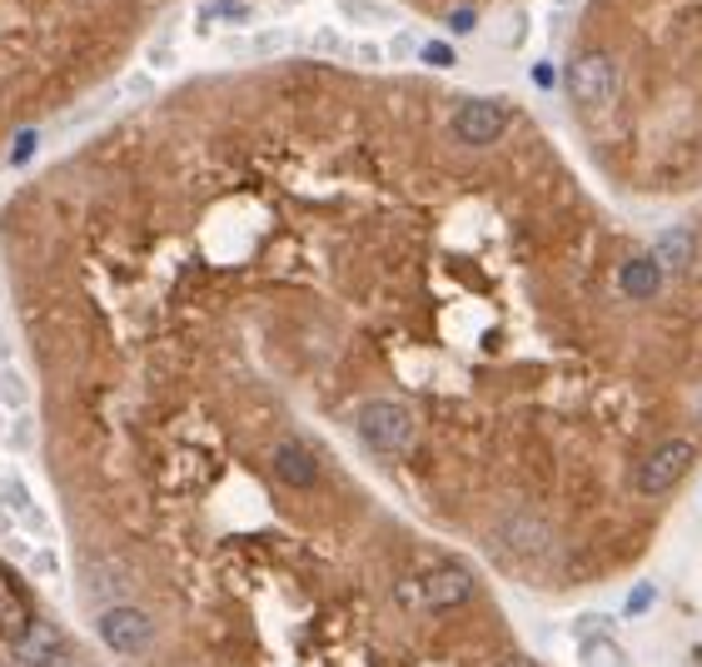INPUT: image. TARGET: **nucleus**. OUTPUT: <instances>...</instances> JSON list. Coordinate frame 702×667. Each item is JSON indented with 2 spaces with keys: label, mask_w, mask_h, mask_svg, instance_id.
<instances>
[{
  "label": "nucleus",
  "mask_w": 702,
  "mask_h": 667,
  "mask_svg": "<svg viewBox=\"0 0 702 667\" xmlns=\"http://www.w3.org/2000/svg\"><path fill=\"white\" fill-rule=\"evenodd\" d=\"M0 468H6V458H0Z\"/></svg>",
  "instance_id": "c9c22d12"
},
{
  "label": "nucleus",
  "mask_w": 702,
  "mask_h": 667,
  "mask_svg": "<svg viewBox=\"0 0 702 667\" xmlns=\"http://www.w3.org/2000/svg\"><path fill=\"white\" fill-rule=\"evenodd\" d=\"M692 229H662L658 235V244L648 249V259L658 264V274L662 279H682L692 269Z\"/></svg>",
  "instance_id": "9b49d317"
},
{
  "label": "nucleus",
  "mask_w": 702,
  "mask_h": 667,
  "mask_svg": "<svg viewBox=\"0 0 702 667\" xmlns=\"http://www.w3.org/2000/svg\"><path fill=\"white\" fill-rule=\"evenodd\" d=\"M493 667H543L538 657H528V653H509V657H499Z\"/></svg>",
  "instance_id": "c756f323"
},
{
  "label": "nucleus",
  "mask_w": 702,
  "mask_h": 667,
  "mask_svg": "<svg viewBox=\"0 0 702 667\" xmlns=\"http://www.w3.org/2000/svg\"><path fill=\"white\" fill-rule=\"evenodd\" d=\"M553 543H558V533H553V523L543 513H509L499 528H493V548H499L503 557H513V563L548 557Z\"/></svg>",
  "instance_id": "423d86ee"
},
{
  "label": "nucleus",
  "mask_w": 702,
  "mask_h": 667,
  "mask_svg": "<svg viewBox=\"0 0 702 667\" xmlns=\"http://www.w3.org/2000/svg\"><path fill=\"white\" fill-rule=\"evenodd\" d=\"M479 583L463 563H433L423 567L419 577H399V597L413 607H433V613H449V607H463L473 603Z\"/></svg>",
  "instance_id": "f257e3e1"
},
{
  "label": "nucleus",
  "mask_w": 702,
  "mask_h": 667,
  "mask_svg": "<svg viewBox=\"0 0 702 667\" xmlns=\"http://www.w3.org/2000/svg\"><path fill=\"white\" fill-rule=\"evenodd\" d=\"M419 60H429V65H453V50L449 45H443V40H423V45H419Z\"/></svg>",
  "instance_id": "bb28decb"
},
{
  "label": "nucleus",
  "mask_w": 702,
  "mask_h": 667,
  "mask_svg": "<svg viewBox=\"0 0 702 667\" xmlns=\"http://www.w3.org/2000/svg\"><path fill=\"white\" fill-rule=\"evenodd\" d=\"M304 45H310L314 55H329V60H349V45H354V40L344 35L339 25H314L310 35H304Z\"/></svg>",
  "instance_id": "f3484780"
},
{
  "label": "nucleus",
  "mask_w": 702,
  "mask_h": 667,
  "mask_svg": "<svg viewBox=\"0 0 702 667\" xmlns=\"http://www.w3.org/2000/svg\"><path fill=\"white\" fill-rule=\"evenodd\" d=\"M31 617H35L31 597H25L21 583H15V577L0 567V637H6V643H15V637L31 627Z\"/></svg>",
  "instance_id": "f8f14e48"
},
{
  "label": "nucleus",
  "mask_w": 702,
  "mask_h": 667,
  "mask_svg": "<svg viewBox=\"0 0 702 667\" xmlns=\"http://www.w3.org/2000/svg\"><path fill=\"white\" fill-rule=\"evenodd\" d=\"M294 45V35L284 25H270V30H254L250 40H244V55H280V50H290Z\"/></svg>",
  "instance_id": "6ab92c4d"
},
{
  "label": "nucleus",
  "mask_w": 702,
  "mask_h": 667,
  "mask_svg": "<svg viewBox=\"0 0 702 667\" xmlns=\"http://www.w3.org/2000/svg\"><path fill=\"white\" fill-rule=\"evenodd\" d=\"M578 657L583 667H628V653L618 647V637H588V643H578Z\"/></svg>",
  "instance_id": "dca6fc26"
},
{
  "label": "nucleus",
  "mask_w": 702,
  "mask_h": 667,
  "mask_svg": "<svg viewBox=\"0 0 702 667\" xmlns=\"http://www.w3.org/2000/svg\"><path fill=\"white\" fill-rule=\"evenodd\" d=\"M698 663H702V647H698Z\"/></svg>",
  "instance_id": "f704fd0d"
},
{
  "label": "nucleus",
  "mask_w": 702,
  "mask_h": 667,
  "mask_svg": "<svg viewBox=\"0 0 702 667\" xmlns=\"http://www.w3.org/2000/svg\"><path fill=\"white\" fill-rule=\"evenodd\" d=\"M25 573H31L35 583L61 587V553H55V548H25Z\"/></svg>",
  "instance_id": "a211bd4d"
},
{
  "label": "nucleus",
  "mask_w": 702,
  "mask_h": 667,
  "mask_svg": "<svg viewBox=\"0 0 702 667\" xmlns=\"http://www.w3.org/2000/svg\"><path fill=\"white\" fill-rule=\"evenodd\" d=\"M274 473H280V483H290V488H314L319 483V458H314L310 444L284 438V444L274 448Z\"/></svg>",
  "instance_id": "9d476101"
},
{
  "label": "nucleus",
  "mask_w": 702,
  "mask_h": 667,
  "mask_svg": "<svg viewBox=\"0 0 702 667\" xmlns=\"http://www.w3.org/2000/svg\"><path fill=\"white\" fill-rule=\"evenodd\" d=\"M95 627H101V643L111 647V653H121V657H145L155 647V617L140 613V607H130V603L101 607Z\"/></svg>",
  "instance_id": "0eeeda50"
},
{
  "label": "nucleus",
  "mask_w": 702,
  "mask_h": 667,
  "mask_svg": "<svg viewBox=\"0 0 702 667\" xmlns=\"http://www.w3.org/2000/svg\"><path fill=\"white\" fill-rule=\"evenodd\" d=\"M622 90V70L608 50H583L568 65V95L578 110H608Z\"/></svg>",
  "instance_id": "7ed1b4c3"
},
{
  "label": "nucleus",
  "mask_w": 702,
  "mask_h": 667,
  "mask_svg": "<svg viewBox=\"0 0 702 667\" xmlns=\"http://www.w3.org/2000/svg\"><path fill=\"white\" fill-rule=\"evenodd\" d=\"M0 408L31 414V384H25V374H15V364H0Z\"/></svg>",
  "instance_id": "2eb2a0df"
},
{
  "label": "nucleus",
  "mask_w": 702,
  "mask_h": 667,
  "mask_svg": "<svg viewBox=\"0 0 702 667\" xmlns=\"http://www.w3.org/2000/svg\"><path fill=\"white\" fill-rule=\"evenodd\" d=\"M6 424H11V414H6V408H0V438H6Z\"/></svg>",
  "instance_id": "72a5a7b5"
},
{
  "label": "nucleus",
  "mask_w": 702,
  "mask_h": 667,
  "mask_svg": "<svg viewBox=\"0 0 702 667\" xmlns=\"http://www.w3.org/2000/svg\"><path fill=\"white\" fill-rule=\"evenodd\" d=\"M692 458H698V444H692V438H662V444L638 463V478H632V483H638L642 498H658V493L682 483Z\"/></svg>",
  "instance_id": "39448f33"
},
{
  "label": "nucleus",
  "mask_w": 702,
  "mask_h": 667,
  "mask_svg": "<svg viewBox=\"0 0 702 667\" xmlns=\"http://www.w3.org/2000/svg\"><path fill=\"white\" fill-rule=\"evenodd\" d=\"M449 129L459 145L489 149V145H499L503 129H509V105H503V100H489V95H469V100H459Z\"/></svg>",
  "instance_id": "20e7f679"
},
{
  "label": "nucleus",
  "mask_w": 702,
  "mask_h": 667,
  "mask_svg": "<svg viewBox=\"0 0 702 667\" xmlns=\"http://www.w3.org/2000/svg\"><path fill=\"white\" fill-rule=\"evenodd\" d=\"M254 0H205L200 6V20H195V30L200 35H210L214 25H224V30H240V25H250L254 20Z\"/></svg>",
  "instance_id": "4468645a"
},
{
  "label": "nucleus",
  "mask_w": 702,
  "mask_h": 667,
  "mask_svg": "<svg viewBox=\"0 0 702 667\" xmlns=\"http://www.w3.org/2000/svg\"><path fill=\"white\" fill-rule=\"evenodd\" d=\"M121 95H140V100L155 95V75H150V70H135V75L121 85Z\"/></svg>",
  "instance_id": "cd10ccee"
},
{
  "label": "nucleus",
  "mask_w": 702,
  "mask_h": 667,
  "mask_svg": "<svg viewBox=\"0 0 702 667\" xmlns=\"http://www.w3.org/2000/svg\"><path fill=\"white\" fill-rule=\"evenodd\" d=\"M170 65H175V45H170V40H155V45L145 50V65H140V70H150V75H165Z\"/></svg>",
  "instance_id": "b1692460"
},
{
  "label": "nucleus",
  "mask_w": 702,
  "mask_h": 667,
  "mask_svg": "<svg viewBox=\"0 0 702 667\" xmlns=\"http://www.w3.org/2000/svg\"><path fill=\"white\" fill-rule=\"evenodd\" d=\"M85 593H91L95 603L121 607L125 597L135 593V573L121 557H91V563H85Z\"/></svg>",
  "instance_id": "1a4fd4ad"
},
{
  "label": "nucleus",
  "mask_w": 702,
  "mask_h": 667,
  "mask_svg": "<svg viewBox=\"0 0 702 667\" xmlns=\"http://www.w3.org/2000/svg\"><path fill=\"white\" fill-rule=\"evenodd\" d=\"M668 284V279L658 274V264H652L648 254H632V259H622V269H618V289L628 299H658V289Z\"/></svg>",
  "instance_id": "ddd939ff"
},
{
  "label": "nucleus",
  "mask_w": 702,
  "mask_h": 667,
  "mask_svg": "<svg viewBox=\"0 0 702 667\" xmlns=\"http://www.w3.org/2000/svg\"><path fill=\"white\" fill-rule=\"evenodd\" d=\"M354 428H359L364 448H374V454H384V458L409 454L413 438H419L413 414L404 404H394V398H369V404L354 414Z\"/></svg>",
  "instance_id": "f03ea898"
},
{
  "label": "nucleus",
  "mask_w": 702,
  "mask_h": 667,
  "mask_svg": "<svg viewBox=\"0 0 702 667\" xmlns=\"http://www.w3.org/2000/svg\"><path fill=\"white\" fill-rule=\"evenodd\" d=\"M573 637L588 643V637H612V617L608 613H578L573 617Z\"/></svg>",
  "instance_id": "4be33fe9"
},
{
  "label": "nucleus",
  "mask_w": 702,
  "mask_h": 667,
  "mask_svg": "<svg viewBox=\"0 0 702 667\" xmlns=\"http://www.w3.org/2000/svg\"><path fill=\"white\" fill-rule=\"evenodd\" d=\"M419 45L423 40L413 35V30H394V35L384 40V60H389V65H409V60H419Z\"/></svg>",
  "instance_id": "412c9836"
},
{
  "label": "nucleus",
  "mask_w": 702,
  "mask_h": 667,
  "mask_svg": "<svg viewBox=\"0 0 702 667\" xmlns=\"http://www.w3.org/2000/svg\"><path fill=\"white\" fill-rule=\"evenodd\" d=\"M11 657L15 667H55L65 657V633L45 617H31V627L11 643Z\"/></svg>",
  "instance_id": "6e6552de"
},
{
  "label": "nucleus",
  "mask_w": 702,
  "mask_h": 667,
  "mask_svg": "<svg viewBox=\"0 0 702 667\" xmlns=\"http://www.w3.org/2000/svg\"><path fill=\"white\" fill-rule=\"evenodd\" d=\"M0 364H11V338H6V329H0Z\"/></svg>",
  "instance_id": "473e14b6"
},
{
  "label": "nucleus",
  "mask_w": 702,
  "mask_h": 667,
  "mask_svg": "<svg viewBox=\"0 0 702 667\" xmlns=\"http://www.w3.org/2000/svg\"><path fill=\"white\" fill-rule=\"evenodd\" d=\"M528 75H533V85H538V90H548V85H553V65H548V60H543V65H533Z\"/></svg>",
  "instance_id": "7c9ffc66"
},
{
  "label": "nucleus",
  "mask_w": 702,
  "mask_h": 667,
  "mask_svg": "<svg viewBox=\"0 0 702 667\" xmlns=\"http://www.w3.org/2000/svg\"><path fill=\"white\" fill-rule=\"evenodd\" d=\"M652 603H658V583H638V587L628 593V607H622V613H628V617H642Z\"/></svg>",
  "instance_id": "393cba45"
},
{
  "label": "nucleus",
  "mask_w": 702,
  "mask_h": 667,
  "mask_svg": "<svg viewBox=\"0 0 702 667\" xmlns=\"http://www.w3.org/2000/svg\"><path fill=\"white\" fill-rule=\"evenodd\" d=\"M0 538H15V518L0 508Z\"/></svg>",
  "instance_id": "2f4dec72"
},
{
  "label": "nucleus",
  "mask_w": 702,
  "mask_h": 667,
  "mask_svg": "<svg viewBox=\"0 0 702 667\" xmlns=\"http://www.w3.org/2000/svg\"><path fill=\"white\" fill-rule=\"evenodd\" d=\"M0 444L11 448V454H31L35 448V414H11V424H6V438Z\"/></svg>",
  "instance_id": "aec40b11"
},
{
  "label": "nucleus",
  "mask_w": 702,
  "mask_h": 667,
  "mask_svg": "<svg viewBox=\"0 0 702 667\" xmlns=\"http://www.w3.org/2000/svg\"><path fill=\"white\" fill-rule=\"evenodd\" d=\"M349 60H354V65H364V70L389 65V60H384V40H354V45H349Z\"/></svg>",
  "instance_id": "5701e85b"
},
{
  "label": "nucleus",
  "mask_w": 702,
  "mask_h": 667,
  "mask_svg": "<svg viewBox=\"0 0 702 667\" xmlns=\"http://www.w3.org/2000/svg\"><path fill=\"white\" fill-rule=\"evenodd\" d=\"M31 155H35V129H25V135L15 139V149H11V165H25Z\"/></svg>",
  "instance_id": "c85d7f7f"
},
{
  "label": "nucleus",
  "mask_w": 702,
  "mask_h": 667,
  "mask_svg": "<svg viewBox=\"0 0 702 667\" xmlns=\"http://www.w3.org/2000/svg\"><path fill=\"white\" fill-rule=\"evenodd\" d=\"M473 25H479V10H473V6H453L449 10V30H453V35H469Z\"/></svg>",
  "instance_id": "a878e982"
}]
</instances>
